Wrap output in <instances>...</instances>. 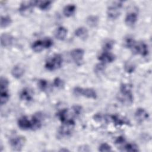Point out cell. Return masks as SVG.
Wrapping results in <instances>:
<instances>
[{"mask_svg":"<svg viewBox=\"0 0 152 152\" xmlns=\"http://www.w3.org/2000/svg\"><path fill=\"white\" fill-rule=\"evenodd\" d=\"M53 40L50 38H46L43 40H38L33 43L31 48L35 52H40L45 49L50 48L53 45Z\"/></svg>","mask_w":152,"mask_h":152,"instance_id":"277c9868","label":"cell"},{"mask_svg":"<svg viewBox=\"0 0 152 152\" xmlns=\"http://www.w3.org/2000/svg\"><path fill=\"white\" fill-rule=\"evenodd\" d=\"M9 85L8 80L5 77H1L0 80V91L7 90Z\"/></svg>","mask_w":152,"mask_h":152,"instance_id":"83f0119b","label":"cell"},{"mask_svg":"<svg viewBox=\"0 0 152 152\" xmlns=\"http://www.w3.org/2000/svg\"><path fill=\"white\" fill-rule=\"evenodd\" d=\"M138 19V15L137 13L134 12H131L127 14L125 18V23L128 26H132L135 24Z\"/></svg>","mask_w":152,"mask_h":152,"instance_id":"e0dca14e","label":"cell"},{"mask_svg":"<svg viewBox=\"0 0 152 152\" xmlns=\"http://www.w3.org/2000/svg\"><path fill=\"white\" fill-rule=\"evenodd\" d=\"M76 10V6L74 4H68L66 5L63 10V14L66 17L72 16Z\"/></svg>","mask_w":152,"mask_h":152,"instance_id":"7402d4cb","label":"cell"},{"mask_svg":"<svg viewBox=\"0 0 152 152\" xmlns=\"http://www.w3.org/2000/svg\"><path fill=\"white\" fill-rule=\"evenodd\" d=\"M113 46V42L109 40L104 44L103 49L104 51H109L112 48Z\"/></svg>","mask_w":152,"mask_h":152,"instance_id":"d6a6232c","label":"cell"},{"mask_svg":"<svg viewBox=\"0 0 152 152\" xmlns=\"http://www.w3.org/2000/svg\"><path fill=\"white\" fill-rule=\"evenodd\" d=\"M98 59L102 63L105 64L113 62L115 59V56L109 51H104L98 56Z\"/></svg>","mask_w":152,"mask_h":152,"instance_id":"4fadbf2b","label":"cell"},{"mask_svg":"<svg viewBox=\"0 0 152 152\" xmlns=\"http://www.w3.org/2000/svg\"><path fill=\"white\" fill-rule=\"evenodd\" d=\"M26 142L25 137L22 136H17L11 138L10 141V145L13 150L20 151Z\"/></svg>","mask_w":152,"mask_h":152,"instance_id":"ba28073f","label":"cell"},{"mask_svg":"<svg viewBox=\"0 0 152 152\" xmlns=\"http://www.w3.org/2000/svg\"><path fill=\"white\" fill-rule=\"evenodd\" d=\"M24 73V68L20 65H15L11 70V74L15 78H21L23 75Z\"/></svg>","mask_w":152,"mask_h":152,"instance_id":"44dd1931","label":"cell"},{"mask_svg":"<svg viewBox=\"0 0 152 152\" xmlns=\"http://www.w3.org/2000/svg\"><path fill=\"white\" fill-rule=\"evenodd\" d=\"M87 24L90 27H95L99 23V18L96 15H90L87 18Z\"/></svg>","mask_w":152,"mask_h":152,"instance_id":"cb8c5ba5","label":"cell"},{"mask_svg":"<svg viewBox=\"0 0 152 152\" xmlns=\"http://www.w3.org/2000/svg\"><path fill=\"white\" fill-rule=\"evenodd\" d=\"M134 69V66L132 65H130V64H128L125 65V71L128 72H133Z\"/></svg>","mask_w":152,"mask_h":152,"instance_id":"d590c367","label":"cell"},{"mask_svg":"<svg viewBox=\"0 0 152 152\" xmlns=\"http://www.w3.org/2000/svg\"><path fill=\"white\" fill-rule=\"evenodd\" d=\"M72 116L73 115H71V113H69L68 109H63L57 113L58 118L62 123L71 120H74Z\"/></svg>","mask_w":152,"mask_h":152,"instance_id":"5bb4252c","label":"cell"},{"mask_svg":"<svg viewBox=\"0 0 152 152\" xmlns=\"http://www.w3.org/2000/svg\"><path fill=\"white\" fill-rule=\"evenodd\" d=\"M67 29L62 26L57 28L55 31V37L59 40H64L67 35Z\"/></svg>","mask_w":152,"mask_h":152,"instance_id":"d6986e66","label":"cell"},{"mask_svg":"<svg viewBox=\"0 0 152 152\" xmlns=\"http://www.w3.org/2000/svg\"><path fill=\"white\" fill-rule=\"evenodd\" d=\"M99 151L103 152V151H110L112 150V147L107 143L104 142L100 145L99 147Z\"/></svg>","mask_w":152,"mask_h":152,"instance_id":"f546056e","label":"cell"},{"mask_svg":"<svg viewBox=\"0 0 152 152\" xmlns=\"http://www.w3.org/2000/svg\"><path fill=\"white\" fill-rule=\"evenodd\" d=\"M37 84H38L39 88L42 91H46L47 89L48 88V87H49L48 82L46 80H44V79L39 80L38 83H37Z\"/></svg>","mask_w":152,"mask_h":152,"instance_id":"f1b7e54d","label":"cell"},{"mask_svg":"<svg viewBox=\"0 0 152 152\" xmlns=\"http://www.w3.org/2000/svg\"><path fill=\"white\" fill-rule=\"evenodd\" d=\"M124 150L126 151H139L138 147L132 143L126 144L124 147Z\"/></svg>","mask_w":152,"mask_h":152,"instance_id":"4316f807","label":"cell"},{"mask_svg":"<svg viewBox=\"0 0 152 152\" xmlns=\"http://www.w3.org/2000/svg\"><path fill=\"white\" fill-rule=\"evenodd\" d=\"M107 119L110 120V121H112L113 123V124L116 126L130 125V122L127 118L118 115H112L108 116Z\"/></svg>","mask_w":152,"mask_h":152,"instance_id":"30bf717a","label":"cell"},{"mask_svg":"<svg viewBox=\"0 0 152 152\" xmlns=\"http://www.w3.org/2000/svg\"><path fill=\"white\" fill-rule=\"evenodd\" d=\"M52 2L49 1H35L36 6L42 10H48Z\"/></svg>","mask_w":152,"mask_h":152,"instance_id":"603a6c76","label":"cell"},{"mask_svg":"<svg viewBox=\"0 0 152 152\" xmlns=\"http://www.w3.org/2000/svg\"><path fill=\"white\" fill-rule=\"evenodd\" d=\"M64 81L60 78H55L53 80V86L57 88H62L64 86Z\"/></svg>","mask_w":152,"mask_h":152,"instance_id":"4dcf8cb0","label":"cell"},{"mask_svg":"<svg viewBox=\"0 0 152 152\" xmlns=\"http://www.w3.org/2000/svg\"><path fill=\"white\" fill-rule=\"evenodd\" d=\"M122 2L121 1L113 2L108 6L107 9V15L111 20H115L119 17L121 12Z\"/></svg>","mask_w":152,"mask_h":152,"instance_id":"3957f363","label":"cell"},{"mask_svg":"<svg viewBox=\"0 0 152 152\" xmlns=\"http://www.w3.org/2000/svg\"><path fill=\"white\" fill-rule=\"evenodd\" d=\"M14 42V37L10 34L4 33L1 36V44L2 47L8 48L11 46Z\"/></svg>","mask_w":152,"mask_h":152,"instance_id":"2e32d148","label":"cell"},{"mask_svg":"<svg viewBox=\"0 0 152 152\" xmlns=\"http://www.w3.org/2000/svg\"><path fill=\"white\" fill-rule=\"evenodd\" d=\"M10 99V94L7 90L0 91V103L1 105L5 104Z\"/></svg>","mask_w":152,"mask_h":152,"instance_id":"484cf974","label":"cell"},{"mask_svg":"<svg viewBox=\"0 0 152 152\" xmlns=\"http://www.w3.org/2000/svg\"><path fill=\"white\" fill-rule=\"evenodd\" d=\"M36 6L35 1H23L20 4V6L18 8L20 13L23 15L30 14L33 10L34 7Z\"/></svg>","mask_w":152,"mask_h":152,"instance_id":"52a82bcc","label":"cell"},{"mask_svg":"<svg viewBox=\"0 0 152 152\" xmlns=\"http://www.w3.org/2000/svg\"><path fill=\"white\" fill-rule=\"evenodd\" d=\"M131 49L135 54H138L143 56H145L148 53V46L143 42L137 43L135 42Z\"/></svg>","mask_w":152,"mask_h":152,"instance_id":"9c48e42d","label":"cell"},{"mask_svg":"<svg viewBox=\"0 0 152 152\" xmlns=\"http://www.w3.org/2000/svg\"><path fill=\"white\" fill-rule=\"evenodd\" d=\"M74 93L78 96H82L88 99H95L97 98V93L96 91L91 88H81L79 87H75Z\"/></svg>","mask_w":152,"mask_h":152,"instance_id":"5b68a950","label":"cell"},{"mask_svg":"<svg viewBox=\"0 0 152 152\" xmlns=\"http://www.w3.org/2000/svg\"><path fill=\"white\" fill-rule=\"evenodd\" d=\"M134 117L137 122L142 123L148 119L149 115L144 109L139 107L136 110L134 113Z\"/></svg>","mask_w":152,"mask_h":152,"instance_id":"8fae6325","label":"cell"},{"mask_svg":"<svg viewBox=\"0 0 152 152\" xmlns=\"http://www.w3.org/2000/svg\"><path fill=\"white\" fill-rule=\"evenodd\" d=\"M18 127L23 130L32 129L31 120L29 119L27 116H23L19 118L17 122Z\"/></svg>","mask_w":152,"mask_h":152,"instance_id":"7c38bea8","label":"cell"},{"mask_svg":"<svg viewBox=\"0 0 152 152\" xmlns=\"http://www.w3.org/2000/svg\"><path fill=\"white\" fill-rule=\"evenodd\" d=\"M84 51L80 48H76L71 51V56L75 62H80L83 59Z\"/></svg>","mask_w":152,"mask_h":152,"instance_id":"9a60e30c","label":"cell"},{"mask_svg":"<svg viewBox=\"0 0 152 152\" xmlns=\"http://www.w3.org/2000/svg\"><path fill=\"white\" fill-rule=\"evenodd\" d=\"M104 64L103 63H100V64H98L95 66L94 68V70L96 71V72H102L104 69Z\"/></svg>","mask_w":152,"mask_h":152,"instance_id":"836d02e7","label":"cell"},{"mask_svg":"<svg viewBox=\"0 0 152 152\" xmlns=\"http://www.w3.org/2000/svg\"><path fill=\"white\" fill-rule=\"evenodd\" d=\"M125 141V139L122 136H119L117 137V138L115 140V144H121L124 143Z\"/></svg>","mask_w":152,"mask_h":152,"instance_id":"e575fe53","label":"cell"},{"mask_svg":"<svg viewBox=\"0 0 152 152\" xmlns=\"http://www.w3.org/2000/svg\"><path fill=\"white\" fill-rule=\"evenodd\" d=\"M75 35L81 40H86L88 36V31L84 27H80L75 30Z\"/></svg>","mask_w":152,"mask_h":152,"instance_id":"ffe728a7","label":"cell"},{"mask_svg":"<svg viewBox=\"0 0 152 152\" xmlns=\"http://www.w3.org/2000/svg\"><path fill=\"white\" fill-rule=\"evenodd\" d=\"M12 23V19L10 16H1V27L5 28L9 26Z\"/></svg>","mask_w":152,"mask_h":152,"instance_id":"d4e9b609","label":"cell"},{"mask_svg":"<svg viewBox=\"0 0 152 152\" xmlns=\"http://www.w3.org/2000/svg\"><path fill=\"white\" fill-rule=\"evenodd\" d=\"M62 64V57L59 53L54 54L45 62V68L49 71H55L59 69Z\"/></svg>","mask_w":152,"mask_h":152,"instance_id":"7a4b0ae2","label":"cell"},{"mask_svg":"<svg viewBox=\"0 0 152 152\" xmlns=\"http://www.w3.org/2000/svg\"><path fill=\"white\" fill-rule=\"evenodd\" d=\"M75 126L74 120H71L62 123V125L59 127L58 133L61 137H68L71 134Z\"/></svg>","mask_w":152,"mask_h":152,"instance_id":"8992f818","label":"cell"},{"mask_svg":"<svg viewBox=\"0 0 152 152\" xmlns=\"http://www.w3.org/2000/svg\"><path fill=\"white\" fill-rule=\"evenodd\" d=\"M72 110L74 116H78L82 112V107L79 105H74L72 106Z\"/></svg>","mask_w":152,"mask_h":152,"instance_id":"1f68e13d","label":"cell"},{"mask_svg":"<svg viewBox=\"0 0 152 152\" xmlns=\"http://www.w3.org/2000/svg\"><path fill=\"white\" fill-rule=\"evenodd\" d=\"M20 99L26 102H30L33 99L32 91L28 88H23L20 93Z\"/></svg>","mask_w":152,"mask_h":152,"instance_id":"ac0fdd59","label":"cell"},{"mask_svg":"<svg viewBox=\"0 0 152 152\" xmlns=\"http://www.w3.org/2000/svg\"><path fill=\"white\" fill-rule=\"evenodd\" d=\"M119 100L124 104L131 105L134 102V96L131 91V86L129 84H121L118 95Z\"/></svg>","mask_w":152,"mask_h":152,"instance_id":"6da1fadb","label":"cell"}]
</instances>
